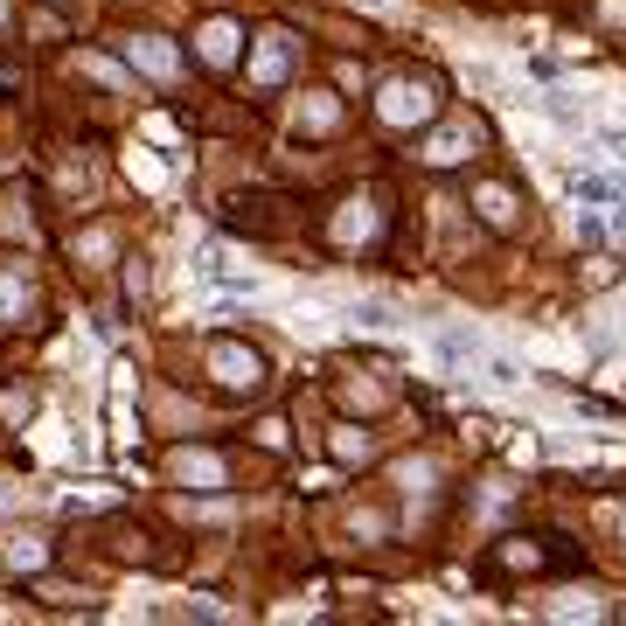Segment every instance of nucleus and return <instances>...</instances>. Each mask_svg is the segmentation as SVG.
I'll return each instance as SVG.
<instances>
[{
    "label": "nucleus",
    "mask_w": 626,
    "mask_h": 626,
    "mask_svg": "<svg viewBox=\"0 0 626 626\" xmlns=\"http://www.w3.org/2000/svg\"><path fill=\"white\" fill-rule=\"evenodd\" d=\"M383 119H390V126H418V119H432V84H411V77L383 84Z\"/></svg>",
    "instance_id": "nucleus-1"
},
{
    "label": "nucleus",
    "mask_w": 626,
    "mask_h": 626,
    "mask_svg": "<svg viewBox=\"0 0 626 626\" xmlns=\"http://www.w3.org/2000/svg\"><path fill=\"white\" fill-rule=\"evenodd\" d=\"M209 362H216V376H223V383H237V390H258V383H265V355H258V348L216 341V355H209Z\"/></svg>",
    "instance_id": "nucleus-2"
},
{
    "label": "nucleus",
    "mask_w": 626,
    "mask_h": 626,
    "mask_svg": "<svg viewBox=\"0 0 626 626\" xmlns=\"http://www.w3.org/2000/svg\"><path fill=\"white\" fill-rule=\"evenodd\" d=\"M126 56H140L154 77H174V49H167L160 35H140V42H126Z\"/></svg>",
    "instance_id": "nucleus-3"
},
{
    "label": "nucleus",
    "mask_w": 626,
    "mask_h": 626,
    "mask_svg": "<svg viewBox=\"0 0 626 626\" xmlns=\"http://www.w3.org/2000/svg\"><path fill=\"white\" fill-rule=\"evenodd\" d=\"M202 56H209V63H230V56H237V28H230V21H209V28H202Z\"/></svg>",
    "instance_id": "nucleus-4"
},
{
    "label": "nucleus",
    "mask_w": 626,
    "mask_h": 626,
    "mask_svg": "<svg viewBox=\"0 0 626 626\" xmlns=\"http://www.w3.org/2000/svg\"><path fill=\"white\" fill-rule=\"evenodd\" d=\"M174 473H181V480H202V487H223V460H209V453H181Z\"/></svg>",
    "instance_id": "nucleus-5"
},
{
    "label": "nucleus",
    "mask_w": 626,
    "mask_h": 626,
    "mask_svg": "<svg viewBox=\"0 0 626 626\" xmlns=\"http://www.w3.org/2000/svg\"><path fill=\"white\" fill-rule=\"evenodd\" d=\"M251 70H258V84H272V77L286 70V35H265V49H258V63H251Z\"/></svg>",
    "instance_id": "nucleus-6"
},
{
    "label": "nucleus",
    "mask_w": 626,
    "mask_h": 626,
    "mask_svg": "<svg viewBox=\"0 0 626 626\" xmlns=\"http://www.w3.org/2000/svg\"><path fill=\"white\" fill-rule=\"evenodd\" d=\"M480 216H487L494 230H515V209H508V195H501V188H480Z\"/></svg>",
    "instance_id": "nucleus-7"
},
{
    "label": "nucleus",
    "mask_w": 626,
    "mask_h": 626,
    "mask_svg": "<svg viewBox=\"0 0 626 626\" xmlns=\"http://www.w3.org/2000/svg\"><path fill=\"white\" fill-rule=\"evenodd\" d=\"M21 313H28V286L0 279V320H21Z\"/></svg>",
    "instance_id": "nucleus-8"
},
{
    "label": "nucleus",
    "mask_w": 626,
    "mask_h": 626,
    "mask_svg": "<svg viewBox=\"0 0 626 626\" xmlns=\"http://www.w3.org/2000/svg\"><path fill=\"white\" fill-rule=\"evenodd\" d=\"M599 154H606V160H626V133H599Z\"/></svg>",
    "instance_id": "nucleus-9"
}]
</instances>
